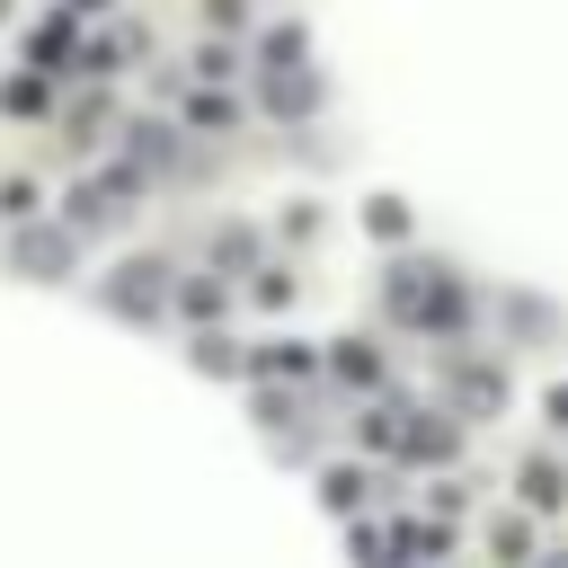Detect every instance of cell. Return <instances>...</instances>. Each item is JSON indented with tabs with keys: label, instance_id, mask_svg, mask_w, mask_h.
<instances>
[{
	"label": "cell",
	"instance_id": "6da1fadb",
	"mask_svg": "<svg viewBox=\"0 0 568 568\" xmlns=\"http://www.w3.org/2000/svg\"><path fill=\"white\" fill-rule=\"evenodd\" d=\"M390 311H399V320H417V328H444V320H462V284H444L435 266H417V275H399Z\"/></svg>",
	"mask_w": 568,
	"mask_h": 568
},
{
	"label": "cell",
	"instance_id": "8992f818",
	"mask_svg": "<svg viewBox=\"0 0 568 568\" xmlns=\"http://www.w3.org/2000/svg\"><path fill=\"white\" fill-rule=\"evenodd\" d=\"M550 568H568V559H550Z\"/></svg>",
	"mask_w": 568,
	"mask_h": 568
},
{
	"label": "cell",
	"instance_id": "3957f363",
	"mask_svg": "<svg viewBox=\"0 0 568 568\" xmlns=\"http://www.w3.org/2000/svg\"><path fill=\"white\" fill-rule=\"evenodd\" d=\"M311 98H320V80H302V71H284V80H266V106H275V115H302Z\"/></svg>",
	"mask_w": 568,
	"mask_h": 568
},
{
	"label": "cell",
	"instance_id": "5b68a950",
	"mask_svg": "<svg viewBox=\"0 0 568 568\" xmlns=\"http://www.w3.org/2000/svg\"><path fill=\"white\" fill-rule=\"evenodd\" d=\"M18 257H27V266H62V257H71V248H62V240H53V231H44V240H36V231H27V240H18Z\"/></svg>",
	"mask_w": 568,
	"mask_h": 568
},
{
	"label": "cell",
	"instance_id": "7a4b0ae2",
	"mask_svg": "<svg viewBox=\"0 0 568 568\" xmlns=\"http://www.w3.org/2000/svg\"><path fill=\"white\" fill-rule=\"evenodd\" d=\"M106 302H115V311H133V320H142V311H160V266H124V275L106 284Z\"/></svg>",
	"mask_w": 568,
	"mask_h": 568
},
{
	"label": "cell",
	"instance_id": "277c9868",
	"mask_svg": "<svg viewBox=\"0 0 568 568\" xmlns=\"http://www.w3.org/2000/svg\"><path fill=\"white\" fill-rule=\"evenodd\" d=\"M524 497H532V506H559V470H550V462H524Z\"/></svg>",
	"mask_w": 568,
	"mask_h": 568
}]
</instances>
